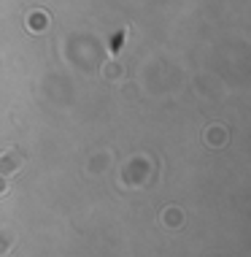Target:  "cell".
Instances as JSON below:
<instances>
[{"instance_id": "6da1fadb", "label": "cell", "mask_w": 251, "mask_h": 257, "mask_svg": "<svg viewBox=\"0 0 251 257\" xmlns=\"http://www.w3.org/2000/svg\"><path fill=\"white\" fill-rule=\"evenodd\" d=\"M22 152L19 149H5L0 152V174H14V170L22 168Z\"/></svg>"}, {"instance_id": "277c9868", "label": "cell", "mask_w": 251, "mask_h": 257, "mask_svg": "<svg viewBox=\"0 0 251 257\" xmlns=\"http://www.w3.org/2000/svg\"><path fill=\"white\" fill-rule=\"evenodd\" d=\"M5 190H8V184H5V179L0 176V195H5Z\"/></svg>"}, {"instance_id": "3957f363", "label": "cell", "mask_w": 251, "mask_h": 257, "mask_svg": "<svg viewBox=\"0 0 251 257\" xmlns=\"http://www.w3.org/2000/svg\"><path fill=\"white\" fill-rule=\"evenodd\" d=\"M30 24H32V30H43L46 16H43V14H32V16H30Z\"/></svg>"}, {"instance_id": "7a4b0ae2", "label": "cell", "mask_w": 251, "mask_h": 257, "mask_svg": "<svg viewBox=\"0 0 251 257\" xmlns=\"http://www.w3.org/2000/svg\"><path fill=\"white\" fill-rule=\"evenodd\" d=\"M224 141H227V138H224V130H222V128H211V130H206V144L222 146Z\"/></svg>"}]
</instances>
